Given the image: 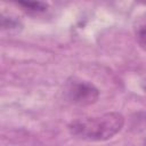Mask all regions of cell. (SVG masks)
I'll list each match as a JSON object with an SVG mask.
<instances>
[{
	"mask_svg": "<svg viewBox=\"0 0 146 146\" xmlns=\"http://www.w3.org/2000/svg\"><path fill=\"white\" fill-rule=\"evenodd\" d=\"M124 117L116 112H110L97 116L83 117L68 124L70 133L87 141H104L115 136L123 127Z\"/></svg>",
	"mask_w": 146,
	"mask_h": 146,
	"instance_id": "6da1fadb",
	"label": "cell"
},
{
	"mask_svg": "<svg viewBox=\"0 0 146 146\" xmlns=\"http://www.w3.org/2000/svg\"><path fill=\"white\" fill-rule=\"evenodd\" d=\"M64 97L67 102L74 105L88 106L97 102L99 98V91L89 81L71 78L64 86Z\"/></svg>",
	"mask_w": 146,
	"mask_h": 146,
	"instance_id": "7a4b0ae2",
	"label": "cell"
},
{
	"mask_svg": "<svg viewBox=\"0 0 146 146\" xmlns=\"http://www.w3.org/2000/svg\"><path fill=\"white\" fill-rule=\"evenodd\" d=\"M135 34L139 46L146 49V14L137 21V24L135 27Z\"/></svg>",
	"mask_w": 146,
	"mask_h": 146,
	"instance_id": "3957f363",
	"label": "cell"
},
{
	"mask_svg": "<svg viewBox=\"0 0 146 146\" xmlns=\"http://www.w3.org/2000/svg\"><path fill=\"white\" fill-rule=\"evenodd\" d=\"M18 6H21L25 11L34 13V14L43 13L48 8V5L41 1H19Z\"/></svg>",
	"mask_w": 146,
	"mask_h": 146,
	"instance_id": "277c9868",
	"label": "cell"
},
{
	"mask_svg": "<svg viewBox=\"0 0 146 146\" xmlns=\"http://www.w3.org/2000/svg\"><path fill=\"white\" fill-rule=\"evenodd\" d=\"M143 88H144V90L146 91V80L144 81V83H143Z\"/></svg>",
	"mask_w": 146,
	"mask_h": 146,
	"instance_id": "5b68a950",
	"label": "cell"
},
{
	"mask_svg": "<svg viewBox=\"0 0 146 146\" xmlns=\"http://www.w3.org/2000/svg\"><path fill=\"white\" fill-rule=\"evenodd\" d=\"M145 146H146V141H145Z\"/></svg>",
	"mask_w": 146,
	"mask_h": 146,
	"instance_id": "8992f818",
	"label": "cell"
}]
</instances>
